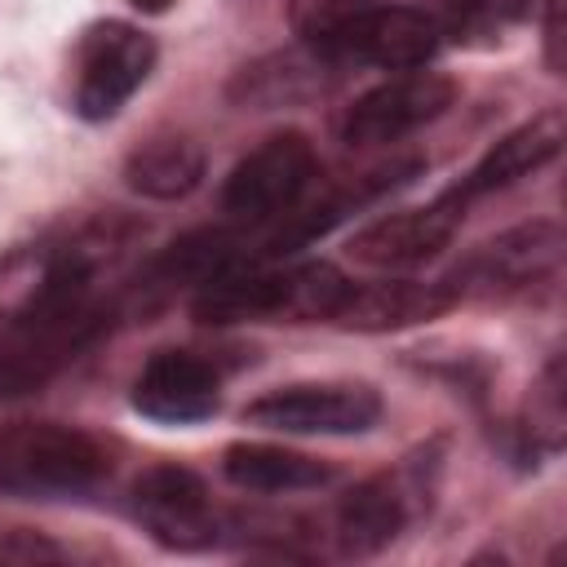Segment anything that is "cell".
<instances>
[{"label": "cell", "mask_w": 567, "mask_h": 567, "mask_svg": "<svg viewBox=\"0 0 567 567\" xmlns=\"http://www.w3.org/2000/svg\"><path fill=\"white\" fill-rule=\"evenodd\" d=\"M106 319L111 310L93 297V266L80 252L58 257L0 332V399L40 390L106 328Z\"/></svg>", "instance_id": "cell-1"}, {"label": "cell", "mask_w": 567, "mask_h": 567, "mask_svg": "<svg viewBox=\"0 0 567 567\" xmlns=\"http://www.w3.org/2000/svg\"><path fill=\"white\" fill-rule=\"evenodd\" d=\"M297 31L328 62H363L381 71H416L443 44L430 13L372 0H306L297 9Z\"/></svg>", "instance_id": "cell-2"}, {"label": "cell", "mask_w": 567, "mask_h": 567, "mask_svg": "<svg viewBox=\"0 0 567 567\" xmlns=\"http://www.w3.org/2000/svg\"><path fill=\"white\" fill-rule=\"evenodd\" d=\"M350 279L328 261H297L284 270L239 266L208 284H199L195 319L199 323H306L332 319Z\"/></svg>", "instance_id": "cell-3"}, {"label": "cell", "mask_w": 567, "mask_h": 567, "mask_svg": "<svg viewBox=\"0 0 567 567\" xmlns=\"http://www.w3.org/2000/svg\"><path fill=\"white\" fill-rule=\"evenodd\" d=\"M111 474L106 447L71 425L22 421L0 430V492L18 501H75Z\"/></svg>", "instance_id": "cell-4"}, {"label": "cell", "mask_w": 567, "mask_h": 567, "mask_svg": "<svg viewBox=\"0 0 567 567\" xmlns=\"http://www.w3.org/2000/svg\"><path fill=\"white\" fill-rule=\"evenodd\" d=\"M315 173H319V155H315L310 137L288 128V133L266 137L257 151H248L230 168V177L221 186V204L239 221H275L301 204Z\"/></svg>", "instance_id": "cell-5"}, {"label": "cell", "mask_w": 567, "mask_h": 567, "mask_svg": "<svg viewBox=\"0 0 567 567\" xmlns=\"http://www.w3.org/2000/svg\"><path fill=\"white\" fill-rule=\"evenodd\" d=\"M155 40L128 22H97L80 40L75 111L84 120H111L151 75Z\"/></svg>", "instance_id": "cell-6"}, {"label": "cell", "mask_w": 567, "mask_h": 567, "mask_svg": "<svg viewBox=\"0 0 567 567\" xmlns=\"http://www.w3.org/2000/svg\"><path fill=\"white\" fill-rule=\"evenodd\" d=\"M452 102H456V84L447 75L408 71V75H394V80L368 89L363 97H354L341 120V137L350 146H390L399 137L416 133L421 124L439 120Z\"/></svg>", "instance_id": "cell-7"}, {"label": "cell", "mask_w": 567, "mask_h": 567, "mask_svg": "<svg viewBox=\"0 0 567 567\" xmlns=\"http://www.w3.org/2000/svg\"><path fill=\"white\" fill-rule=\"evenodd\" d=\"M381 416L372 385H284L244 408V421L279 434H363Z\"/></svg>", "instance_id": "cell-8"}, {"label": "cell", "mask_w": 567, "mask_h": 567, "mask_svg": "<svg viewBox=\"0 0 567 567\" xmlns=\"http://www.w3.org/2000/svg\"><path fill=\"white\" fill-rule=\"evenodd\" d=\"M465 195L452 186L443 190L439 199H430L425 208H403V213H390V217H377L372 226H363L354 239H350V257L359 266H372V270H412V266H425L430 257H439L461 217H465Z\"/></svg>", "instance_id": "cell-9"}, {"label": "cell", "mask_w": 567, "mask_h": 567, "mask_svg": "<svg viewBox=\"0 0 567 567\" xmlns=\"http://www.w3.org/2000/svg\"><path fill=\"white\" fill-rule=\"evenodd\" d=\"M137 523L168 549H204L217 540L208 483L186 465H155L133 483Z\"/></svg>", "instance_id": "cell-10"}, {"label": "cell", "mask_w": 567, "mask_h": 567, "mask_svg": "<svg viewBox=\"0 0 567 567\" xmlns=\"http://www.w3.org/2000/svg\"><path fill=\"white\" fill-rule=\"evenodd\" d=\"M563 248H567L563 226L554 217H540V221H527V226H514V230L487 239L452 279L461 288V297H465V288L514 292V288L549 279L563 266Z\"/></svg>", "instance_id": "cell-11"}, {"label": "cell", "mask_w": 567, "mask_h": 567, "mask_svg": "<svg viewBox=\"0 0 567 567\" xmlns=\"http://www.w3.org/2000/svg\"><path fill=\"white\" fill-rule=\"evenodd\" d=\"M217 372L186 354V350H159L133 381V408L159 425H190L217 412Z\"/></svg>", "instance_id": "cell-12"}, {"label": "cell", "mask_w": 567, "mask_h": 567, "mask_svg": "<svg viewBox=\"0 0 567 567\" xmlns=\"http://www.w3.org/2000/svg\"><path fill=\"white\" fill-rule=\"evenodd\" d=\"M461 301L456 279H434V284H416V279H385V284H350L332 323L350 328V332H394V328H412L425 323L434 315H443L447 306Z\"/></svg>", "instance_id": "cell-13"}, {"label": "cell", "mask_w": 567, "mask_h": 567, "mask_svg": "<svg viewBox=\"0 0 567 567\" xmlns=\"http://www.w3.org/2000/svg\"><path fill=\"white\" fill-rule=\"evenodd\" d=\"M563 142H567V115H563L558 106H549V111L532 115L527 124L509 128V133H505V137H501V142L470 168V177H465L456 190H461L465 199L505 190V186L532 177L536 168H545L549 159H558Z\"/></svg>", "instance_id": "cell-14"}, {"label": "cell", "mask_w": 567, "mask_h": 567, "mask_svg": "<svg viewBox=\"0 0 567 567\" xmlns=\"http://www.w3.org/2000/svg\"><path fill=\"white\" fill-rule=\"evenodd\" d=\"M408 523V501L390 474L354 483L337 505V545L346 558L381 554Z\"/></svg>", "instance_id": "cell-15"}, {"label": "cell", "mask_w": 567, "mask_h": 567, "mask_svg": "<svg viewBox=\"0 0 567 567\" xmlns=\"http://www.w3.org/2000/svg\"><path fill=\"white\" fill-rule=\"evenodd\" d=\"M221 470L244 492H310L332 478V465L275 443H230Z\"/></svg>", "instance_id": "cell-16"}, {"label": "cell", "mask_w": 567, "mask_h": 567, "mask_svg": "<svg viewBox=\"0 0 567 567\" xmlns=\"http://www.w3.org/2000/svg\"><path fill=\"white\" fill-rule=\"evenodd\" d=\"M337 66L328 62L323 53H275V58H261L252 66H244L230 84V97L244 102V106H284V102H297V97H310L323 89V71Z\"/></svg>", "instance_id": "cell-17"}, {"label": "cell", "mask_w": 567, "mask_h": 567, "mask_svg": "<svg viewBox=\"0 0 567 567\" xmlns=\"http://www.w3.org/2000/svg\"><path fill=\"white\" fill-rule=\"evenodd\" d=\"M128 190L146 199H186L204 182V151L186 137H159L124 159Z\"/></svg>", "instance_id": "cell-18"}, {"label": "cell", "mask_w": 567, "mask_h": 567, "mask_svg": "<svg viewBox=\"0 0 567 567\" xmlns=\"http://www.w3.org/2000/svg\"><path fill=\"white\" fill-rule=\"evenodd\" d=\"M527 439L536 452H558L567 439V408H563V354L549 359L540 381L532 385V416H527Z\"/></svg>", "instance_id": "cell-19"}, {"label": "cell", "mask_w": 567, "mask_h": 567, "mask_svg": "<svg viewBox=\"0 0 567 567\" xmlns=\"http://www.w3.org/2000/svg\"><path fill=\"white\" fill-rule=\"evenodd\" d=\"M452 13H456V27L487 31V27H505V22L523 18L527 0H452Z\"/></svg>", "instance_id": "cell-20"}, {"label": "cell", "mask_w": 567, "mask_h": 567, "mask_svg": "<svg viewBox=\"0 0 567 567\" xmlns=\"http://www.w3.org/2000/svg\"><path fill=\"white\" fill-rule=\"evenodd\" d=\"M35 558H58V549L44 540H31L27 532H18L9 545H0V563H35Z\"/></svg>", "instance_id": "cell-21"}, {"label": "cell", "mask_w": 567, "mask_h": 567, "mask_svg": "<svg viewBox=\"0 0 567 567\" xmlns=\"http://www.w3.org/2000/svg\"><path fill=\"white\" fill-rule=\"evenodd\" d=\"M128 4H133V9H142V13H164L173 0H128Z\"/></svg>", "instance_id": "cell-22"}]
</instances>
